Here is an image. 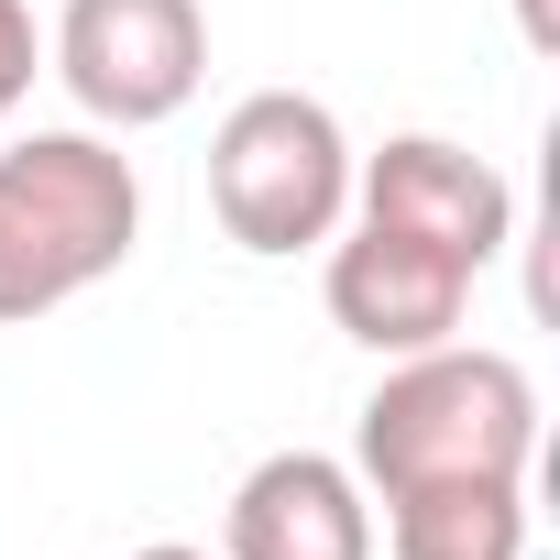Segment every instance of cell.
I'll list each match as a JSON object with an SVG mask.
<instances>
[{
    "label": "cell",
    "instance_id": "obj_6",
    "mask_svg": "<svg viewBox=\"0 0 560 560\" xmlns=\"http://www.w3.org/2000/svg\"><path fill=\"white\" fill-rule=\"evenodd\" d=\"M319 298H330V330H341V341H363L374 363H396V352L462 341V319H472V264H451V253H429V242H407V231H385V220H352V231H330Z\"/></svg>",
    "mask_w": 560,
    "mask_h": 560
},
{
    "label": "cell",
    "instance_id": "obj_7",
    "mask_svg": "<svg viewBox=\"0 0 560 560\" xmlns=\"http://www.w3.org/2000/svg\"><path fill=\"white\" fill-rule=\"evenodd\" d=\"M220 560H374V494L341 451H264L231 483Z\"/></svg>",
    "mask_w": 560,
    "mask_h": 560
},
{
    "label": "cell",
    "instance_id": "obj_4",
    "mask_svg": "<svg viewBox=\"0 0 560 560\" xmlns=\"http://www.w3.org/2000/svg\"><path fill=\"white\" fill-rule=\"evenodd\" d=\"M45 56L89 110V132H154L209 78V12L198 0H67Z\"/></svg>",
    "mask_w": 560,
    "mask_h": 560
},
{
    "label": "cell",
    "instance_id": "obj_2",
    "mask_svg": "<svg viewBox=\"0 0 560 560\" xmlns=\"http://www.w3.org/2000/svg\"><path fill=\"white\" fill-rule=\"evenodd\" d=\"M538 462V385L505 352L440 341V352H396L385 385L363 396L352 429V472L363 494H418V483H527Z\"/></svg>",
    "mask_w": 560,
    "mask_h": 560
},
{
    "label": "cell",
    "instance_id": "obj_11",
    "mask_svg": "<svg viewBox=\"0 0 560 560\" xmlns=\"http://www.w3.org/2000/svg\"><path fill=\"white\" fill-rule=\"evenodd\" d=\"M527 45H549V0H527Z\"/></svg>",
    "mask_w": 560,
    "mask_h": 560
},
{
    "label": "cell",
    "instance_id": "obj_8",
    "mask_svg": "<svg viewBox=\"0 0 560 560\" xmlns=\"http://www.w3.org/2000/svg\"><path fill=\"white\" fill-rule=\"evenodd\" d=\"M396 560H527V483H418L385 494Z\"/></svg>",
    "mask_w": 560,
    "mask_h": 560
},
{
    "label": "cell",
    "instance_id": "obj_5",
    "mask_svg": "<svg viewBox=\"0 0 560 560\" xmlns=\"http://www.w3.org/2000/svg\"><path fill=\"white\" fill-rule=\"evenodd\" d=\"M352 220H385V231L483 275L516 242V187L451 132H385L374 154H352Z\"/></svg>",
    "mask_w": 560,
    "mask_h": 560
},
{
    "label": "cell",
    "instance_id": "obj_3",
    "mask_svg": "<svg viewBox=\"0 0 560 560\" xmlns=\"http://www.w3.org/2000/svg\"><path fill=\"white\" fill-rule=\"evenodd\" d=\"M209 209L242 253L287 264V253H319L341 220H352V132L330 100L308 89H253L220 110L209 132Z\"/></svg>",
    "mask_w": 560,
    "mask_h": 560
},
{
    "label": "cell",
    "instance_id": "obj_9",
    "mask_svg": "<svg viewBox=\"0 0 560 560\" xmlns=\"http://www.w3.org/2000/svg\"><path fill=\"white\" fill-rule=\"evenodd\" d=\"M34 67H45V45H34V12H23V0H0V121H12V110L34 100Z\"/></svg>",
    "mask_w": 560,
    "mask_h": 560
},
{
    "label": "cell",
    "instance_id": "obj_10",
    "mask_svg": "<svg viewBox=\"0 0 560 560\" xmlns=\"http://www.w3.org/2000/svg\"><path fill=\"white\" fill-rule=\"evenodd\" d=\"M132 560H209V549H187V538H154V549H132Z\"/></svg>",
    "mask_w": 560,
    "mask_h": 560
},
{
    "label": "cell",
    "instance_id": "obj_1",
    "mask_svg": "<svg viewBox=\"0 0 560 560\" xmlns=\"http://www.w3.org/2000/svg\"><path fill=\"white\" fill-rule=\"evenodd\" d=\"M143 242V176L110 132L0 143V330H34Z\"/></svg>",
    "mask_w": 560,
    "mask_h": 560
}]
</instances>
